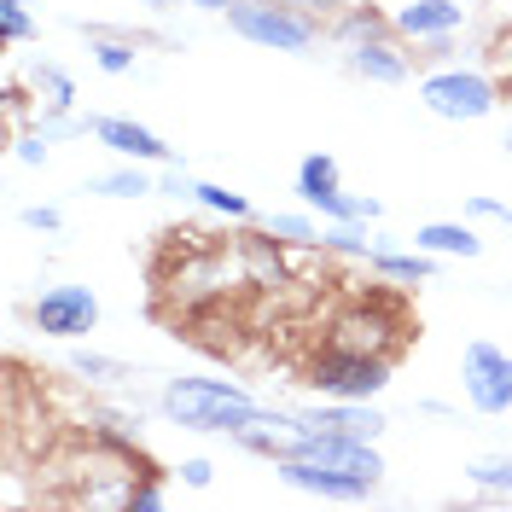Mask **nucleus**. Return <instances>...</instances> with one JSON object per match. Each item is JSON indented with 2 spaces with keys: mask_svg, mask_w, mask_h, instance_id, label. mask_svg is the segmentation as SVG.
I'll list each match as a JSON object with an SVG mask.
<instances>
[{
  "mask_svg": "<svg viewBox=\"0 0 512 512\" xmlns=\"http://www.w3.org/2000/svg\"><path fill=\"white\" fill-rule=\"evenodd\" d=\"M169 495H163V472L158 466H134V478H128V512H158Z\"/></svg>",
  "mask_w": 512,
  "mask_h": 512,
  "instance_id": "nucleus-25",
  "label": "nucleus"
},
{
  "mask_svg": "<svg viewBox=\"0 0 512 512\" xmlns=\"http://www.w3.org/2000/svg\"><path fill=\"white\" fill-rule=\"evenodd\" d=\"M192 204H198V210H210V216H227V222H251V216H256L251 198H245V192H233V187H222V181H198V187H192Z\"/></svg>",
  "mask_w": 512,
  "mask_h": 512,
  "instance_id": "nucleus-22",
  "label": "nucleus"
},
{
  "mask_svg": "<svg viewBox=\"0 0 512 512\" xmlns=\"http://www.w3.org/2000/svg\"><path fill=\"white\" fill-rule=\"evenodd\" d=\"M344 70H350L355 82H373V88H402V82L414 76V47L396 30L373 35V41H361V47H344Z\"/></svg>",
  "mask_w": 512,
  "mask_h": 512,
  "instance_id": "nucleus-8",
  "label": "nucleus"
},
{
  "mask_svg": "<svg viewBox=\"0 0 512 512\" xmlns=\"http://www.w3.org/2000/svg\"><path fill=\"white\" fill-rule=\"evenodd\" d=\"M286 6H297V12H309V18H320V24H326V18H332V12H344L350 0H286Z\"/></svg>",
  "mask_w": 512,
  "mask_h": 512,
  "instance_id": "nucleus-33",
  "label": "nucleus"
},
{
  "mask_svg": "<svg viewBox=\"0 0 512 512\" xmlns=\"http://www.w3.org/2000/svg\"><path fill=\"white\" fill-rule=\"evenodd\" d=\"M64 367H70V379H82L88 390H117L123 379H134V367H128V361H117V355H99V350H82V344L70 350V361H64Z\"/></svg>",
  "mask_w": 512,
  "mask_h": 512,
  "instance_id": "nucleus-18",
  "label": "nucleus"
},
{
  "mask_svg": "<svg viewBox=\"0 0 512 512\" xmlns=\"http://www.w3.org/2000/svg\"><path fill=\"white\" fill-rule=\"evenodd\" d=\"M466 483L478 495H512V454H478L466 466Z\"/></svg>",
  "mask_w": 512,
  "mask_h": 512,
  "instance_id": "nucleus-24",
  "label": "nucleus"
},
{
  "mask_svg": "<svg viewBox=\"0 0 512 512\" xmlns=\"http://www.w3.org/2000/svg\"><path fill=\"white\" fill-rule=\"evenodd\" d=\"M175 478L187 483V489H210V483H216V460H204V454H187V460L175 466Z\"/></svg>",
  "mask_w": 512,
  "mask_h": 512,
  "instance_id": "nucleus-30",
  "label": "nucleus"
},
{
  "mask_svg": "<svg viewBox=\"0 0 512 512\" xmlns=\"http://www.w3.org/2000/svg\"><path fill=\"white\" fill-rule=\"evenodd\" d=\"M134 6H146V12H169L175 0H134Z\"/></svg>",
  "mask_w": 512,
  "mask_h": 512,
  "instance_id": "nucleus-36",
  "label": "nucleus"
},
{
  "mask_svg": "<svg viewBox=\"0 0 512 512\" xmlns=\"http://www.w3.org/2000/svg\"><path fill=\"white\" fill-rule=\"evenodd\" d=\"M47 134H35V128H18V140H12V158L18 163H30V169H47Z\"/></svg>",
  "mask_w": 512,
  "mask_h": 512,
  "instance_id": "nucleus-29",
  "label": "nucleus"
},
{
  "mask_svg": "<svg viewBox=\"0 0 512 512\" xmlns=\"http://www.w3.org/2000/svg\"><path fill=\"white\" fill-rule=\"evenodd\" d=\"M94 140L105 146V152L128 158V163H152V169H163V163H181V152H175L163 134H152V128L134 123V117H94Z\"/></svg>",
  "mask_w": 512,
  "mask_h": 512,
  "instance_id": "nucleus-10",
  "label": "nucleus"
},
{
  "mask_svg": "<svg viewBox=\"0 0 512 512\" xmlns=\"http://www.w3.org/2000/svg\"><path fill=\"white\" fill-rule=\"evenodd\" d=\"M280 483L303 489V495H320V501H361L384 483V454L379 443H361V437H326V431H309L303 443L274 460Z\"/></svg>",
  "mask_w": 512,
  "mask_h": 512,
  "instance_id": "nucleus-1",
  "label": "nucleus"
},
{
  "mask_svg": "<svg viewBox=\"0 0 512 512\" xmlns=\"http://www.w3.org/2000/svg\"><path fill=\"white\" fill-rule=\"evenodd\" d=\"M419 105L437 123H483L501 111V82L472 70V64H443V70L419 76Z\"/></svg>",
  "mask_w": 512,
  "mask_h": 512,
  "instance_id": "nucleus-4",
  "label": "nucleus"
},
{
  "mask_svg": "<svg viewBox=\"0 0 512 512\" xmlns=\"http://www.w3.org/2000/svg\"><path fill=\"white\" fill-rule=\"evenodd\" d=\"M379 245H390V239L373 233V222H326L320 227V251H332V256H355V262H367Z\"/></svg>",
  "mask_w": 512,
  "mask_h": 512,
  "instance_id": "nucleus-19",
  "label": "nucleus"
},
{
  "mask_svg": "<svg viewBox=\"0 0 512 512\" xmlns=\"http://www.w3.org/2000/svg\"><path fill=\"white\" fill-rule=\"evenodd\" d=\"M419 414H425V419H454V408L437 402V396H425V402H419Z\"/></svg>",
  "mask_w": 512,
  "mask_h": 512,
  "instance_id": "nucleus-34",
  "label": "nucleus"
},
{
  "mask_svg": "<svg viewBox=\"0 0 512 512\" xmlns=\"http://www.w3.org/2000/svg\"><path fill=\"white\" fill-rule=\"evenodd\" d=\"M76 35L88 41L99 76H128V70H134V59H140L134 47L146 41V35H134V30H105V24H76Z\"/></svg>",
  "mask_w": 512,
  "mask_h": 512,
  "instance_id": "nucleus-13",
  "label": "nucleus"
},
{
  "mask_svg": "<svg viewBox=\"0 0 512 512\" xmlns=\"http://www.w3.org/2000/svg\"><path fill=\"white\" fill-rule=\"evenodd\" d=\"M192 187H198V181L187 175V163H163V181H158V192H169V198H192Z\"/></svg>",
  "mask_w": 512,
  "mask_h": 512,
  "instance_id": "nucleus-32",
  "label": "nucleus"
},
{
  "mask_svg": "<svg viewBox=\"0 0 512 512\" xmlns=\"http://www.w3.org/2000/svg\"><path fill=\"white\" fill-rule=\"evenodd\" d=\"M390 30H396V18H390L384 6H373V0H355V6H344V12L326 18V41H332V47H361V41L390 35Z\"/></svg>",
  "mask_w": 512,
  "mask_h": 512,
  "instance_id": "nucleus-14",
  "label": "nucleus"
},
{
  "mask_svg": "<svg viewBox=\"0 0 512 512\" xmlns=\"http://www.w3.org/2000/svg\"><path fill=\"white\" fill-rule=\"evenodd\" d=\"M367 268L379 274V280H390V286H431L437 280V256L431 251H396V245H379V251L367 256Z\"/></svg>",
  "mask_w": 512,
  "mask_h": 512,
  "instance_id": "nucleus-16",
  "label": "nucleus"
},
{
  "mask_svg": "<svg viewBox=\"0 0 512 512\" xmlns=\"http://www.w3.org/2000/svg\"><path fill=\"white\" fill-rule=\"evenodd\" d=\"M309 437V425H303V414L297 408H256V419L233 437V443L245 448V454H256V460H280V454H291V448Z\"/></svg>",
  "mask_w": 512,
  "mask_h": 512,
  "instance_id": "nucleus-11",
  "label": "nucleus"
},
{
  "mask_svg": "<svg viewBox=\"0 0 512 512\" xmlns=\"http://www.w3.org/2000/svg\"><path fill=\"white\" fill-rule=\"evenodd\" d=\"M443 64H460V35H431V41H414V70H443Z\"/></svg>",
  "mask_w": 512,
  "mask_h": 512,
  "instance_id": "nucleus-27",
  "label": "nucleus"
},
{
  "mask_svg": "<svg viewBox=\"0 0 512 512\" xmlns=\"http://www.w3.org/2000/svg\"><path fill=\"white\" fill-rule=\"evenodd\" d=\"M414 245L419 251H431V256H460V262H478L483 256L478 222H419Z\"/></svg>",
  "mask_w": 512,
  "mask_h": 512,
  "instance_id": "nucleus-17",
  "label": "nucleus"
},
{
  "mask_svg": "<svg viewBox=\"0 0 512 512\" xmlns=\"http://www.w3.org/2000/svg\"><path fill=\"white\" fill-rule=\"evenodd\" d=\"M222 24L239 35V41L268 47V53H309L320 35H326L320 18L297 12V6H286V0H233Z\"/></svg>",
  "mask_w": 512,
  "mask_h": 512,
  "instance_id": "nucleus-3",
  "label": "nucleus"
},
{
  "mask_svg": "<svg viewBox=\"0 0 512 512\" xmlns=\"http://www.w3.org/2000/svg\"><path fill=\"white\" fill-rule=\"evenodd\" d=\"M158 419L175 425V431H198V437H239L256 419V402L245 384L233 379H198V373H181V379L158 384Z\"/></svg>",
  "mask_w": 512,
  "mask_h": 512,
  "instance_id": "nucleus-2",
  "label": "nucleus"
},
{
  "mask_svg": "<svg viewBox=\"0 0 512 512\" xmlns=\"http://www.w3.org/2000/svg\"><path fill=\"white\" fill-rule=\"evenodd\" d=\"M24 227H30V233H59L64 210L59 204H24Z\"/></svg>",
  "mask_w": 512,
  "mask_h": 512,
  "instance_id": "nucleus-31",
  "label": "nucleus"
},
{
  "mask_svg": "<svg viewBox=\"0 0 512 512\" xmlns=\"http://www.w3.org/2000/svg\"><path fill=\"white\" fill-rule=\"evenodd\" d=\"M466 222H495V227H512V210L501 198H489V192H472L466 198Z\"/></svg>",
  "mask_w": 512,
  "mask_h": 512,
  "instance_id": "nucleus-28",
  "label": "nucleus"
},
{
  "mask_svg": "<svg viewBox=\"0 0 512 512\" xmlns=\"http://www.w3.org/2000/svg\"><path fill=\"white\" fill-rule=\"evenodd\" d=\"M30 82H35V94H41V105H76V76H70L64 64L35 59L30 64Z\"/></svg>",
  "mask_w": 512,
  "mask_h": 512,
  "instance_id": "nucleus-23",
  "label": "nucleus"
},
{
  "mask_svg": "<svg viewBox=\"0 0 512 512\" xmlns=\"http://www.w3.org/2000/svg\"><path fill=\"white\" fill-rule=\"evenodd\" d=\"M460 396L483 419L512 414V355L501 344H489V338H472L460 350Z\"/></svg>",
  "mask_w": 512,
  "mask_h": 512,
  "instance_id": "nucleus-6",
  "label": "nucleus"
},
{
  "mask_svg": "<svg viewBox=\"0 0 512 512\" xmlns=\"http://www.w3.org/2000/svg\"><path fill=\"white\" fill-rule=\"evenodd\" d=\"M256 227L268 233V239H280L291 251H303V245H320V227H315V210L303 204V210H262Z\"/></svg>",
  "mask_w": 512,
  "mask_h": 512,
  "instance_id": "nucleus-20",
  "label": "nucleus"
},
{
  "mask_svg": "<svg viewBox=\"0 0 512 512\" xmlns=\"http://www.w3.org/2000/svg\"><path fill=\"white\" fill-rule=\"evenodd\" d=\"M309 431H326V437H361V443H379L384 431H390V419H384L379 402H332V396H315V402H303L297 408Z\"/></svg>",
  "mask_w": 512,
  "mask_h": 512,
  "instance_id": "nucleus-9",
  "label": "nucleus"
},
{
  "mask_svg": "<svg viewBox=\"0 0 512 512\" xmlns=\"http://www.w3.org/2000/svg\"><path fill=\"white\" fill-rule=\"evenodd\" d=\"M35 35H41V24H35L30 6H24V0H0V41H6V47H24Z\"/></svg>",
  "mask_w": 512,
  "mask_h": 512,
  "instance_id": "nucleus-26",
  "label": "nucleus"
},
{
  "mask_svg": "<svg viewBox=\"0 0 512 512\" xmlns=\"http://www.w3.org/2000/svg\"><path fill=\"white\" fill-rule=\"evenodd\" d=\"M309 390L332 396V402H379L384 390H390V355L326 344L309 361Z\"/></svg>",
  "mask_w": 512,
  "mask_h": 512,
  "instance_id": "nucleus-5",
  "label": "nucleus"
},
{
  "mask_svg": "<svg viewBox=\"0 0 512 512\" xmlns=\"http://www.w3.org/2000/svg\"><path fill=\"white\" fill-rule=\"evenodd\" d=\"M181 6H198V12H210V18H227L233 0H181Z\"/></svg>",
  "mask_w": 512,
  "mask_h": 512,
  "instance_id": "nucleus-35",
  "label": "nucleus"
},
{
  "mask_svg": "<svg viewBox=\"0 0 512 512\" xmlns=\"http://www.w3.org/2000/svg\"><path fill=\"white\" fill-rule=\"evenodd\" d=\"M30 326L41 338H59V344H82L99 326V297L88 286H41L30 297Z\"/></svg>",
  "mask_w": 512,
  "mask_h": 512,
  "instance_id": "nucleus-7",
  "label": "nucleus"
},
{
  "mask_svg": "<svg viewBox=\"0 0 512 512\" xmlns=\"http://www.w3.org/2000/svg\"><path fill=\"white\" fill-rule=\"evenodd\" d=\"M332 344H344V350H373L384 355L390 350V332H384V320L373 309H350V315L332 326Z\"/></svg>",
  "mask_w": 512,
  "mask_h": 512,
  "instance_id": "nucleus-21",
  "label": "nucleus"
},
{
  "mask_svg": "<svg viewBox=\"0 0 512 512\" xmlns=\"http://www.w3.org/2000/svg\"><path fill=\"white\" fill-rule=\"evenodd\" d=\"M88 198H111V204H134V198H152L158 192V175H152V163H117V169H105V175H88L82 181Z\"/></svg>",
  "mask_w": 512,
  "mask_h": 512,
  "instance_id": "nucleus-15",
  "label": "nucleus"
},
{
  "mask_svg": "<svg viewBox=\"0 0 512 512\" xmlns=\"http://www.w3.org/2000/svg\"><path fill=\"white\" fill-rule=\"evenodd\" d=\"M390 18H396V35H402L408 47H414V41H431V35H460L472 24L466 0H408V6H396Z\"/></svg>",
  "mask_w": 512,
  "mask_h": 512,
  "instance_id": "nucleus-12",
  "label": "nucleus"
}]
</instances>
